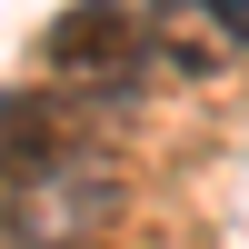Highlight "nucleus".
<instances>
[{
    "mask_svg": "<svg viewBox=\"0 0 249 249\" xmlns=\"http://www.w3.org/2000/svg\"><path fill=\"white\" fill-rule=\"evenodd\" d=\"M50 50L70 60V70H110L120 50H130V10H110V0H90V10H70L50 30Z\"/></svg>",
    "mask_w": 249,
    "mask_h": 249,
    "instance_id": "nucleus-2",
    "label": "nucleus"
},
{
    "mask_svg": "<svg viewBox=\"0 0 249 249\" xmlns=\"http://www.w3.org/2000/svg\"><path fill=\"white\" fill-rule=\"evenodd\" d=\"M199 10H210L219 30H230V50H249V0H199Z\"/></svg>",
    "mask_w": 249,
    "mask_h": 249,
    "instance_id": "nucleus-3",
    "label": "nucleus"
},
{
    "mask_svg": "<svg viewBox=\"0 0 249 249\" xmlns=\"http://www.w3.org/2000/svg\"><path fill=\"white\" fill-rule=\"evenodd\" d=\"M110 210H120V179L100 170V160H80V150L30 160V170H20V190H10V230L30 239V249H70V239H90Z\"/></svg>",
    "mask_w": 249,
    "mask_h": 249,
    "instance_id": "nucleus-1",
    "label": "nucleus"
}]
</instances>
